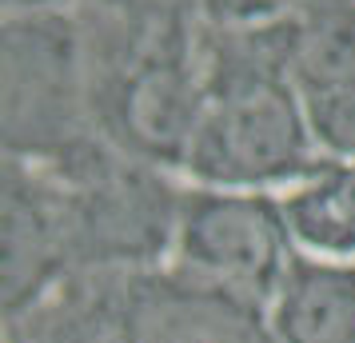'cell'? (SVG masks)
<instances>
[{"label":"cell","instance_id":"obj_8","mask_svg":"<svg viewBox=\"0 0 355 343\" xmlns=\"http://www.w3.org/2000/svg\"><path fill=\"white\" fill-rule=\"evenodd\" d=\"M279 343H355V260L300 252L268 304Z\"/></svg>","mask_w":355,"mask_h":343},{"label":"cell","instance_id":"obj_6","mask_svg":"<svg viewBox=\"0 0 355 343\" xmlns=\"http://www.w3.org/2000/svg\"><path fill=\"white\" fill-rule=\"evenodd\" d=\"M295 256L300 247L291 240L279 196L204 184L184 188L168 260L180 272L268 308Z\"/></svg>","mask_w":355,"mask_h":343},{"label":"cell","instance_id":"obj_12","mask_svg":"<svg viewBox=\"0 0 355 343\" xmlns=\"http://www.w3.org/2000/svg\"><path fill=\"white\" fill-rule=\"evenodd\" d=\"M307 0H200V20L220 28H252L300 12Z\"/></svg>","mask_w":355,"mask_h":343},{"label":"cell","instance_id":"obj_3","mask_svg":"<svg viewBox=\"0 0 355 343\" xmlns=\"http://www.w3.org/2000/svg\"><path fill=\"white\" fill-rule=\"evenodd\" d=\"M76 17L96 136L164 172H184L204 104L200 20H140L92 4H76Z\"/></svg>","mask_w":355,"mask_h":343},{"label":"cell","instance_id":"obj_13","mask_svg":"<svg viewBox=\"0 0 355 343\" xmlns=\"http://www.w3.org/2000/svg\"><path fill=\"white\" fill-rule=\"evenodd\" d=\"M80 4L140 20H200V0H80Z\"/></svg>","mask_w":355,"mask_h":343},{"label":"cell","instance_id":"obj_9","mask_svg":"<svg viewBox=\"0 0 355 343\" xmlns=\"http://www.w3.org/2000/svg\"><path fill=\"white\" fill-rule=\"evenodd\" d=\"M284 28L288 76L304 100L355 84V0H307Z\"/></svg>","mask_w":355,"mask_h":343},{"label":"cell","instance_id":"obj_2","mask_svg":"<svg viewBox=\"0 0 355 343\" xmlns=\"http://www.w3.org/2000/svg\"><path fill=\"white\" fill-rule=\"evenodd\" d=\"M4 343H279L268 308L176 263L80 272L4 319Z\"/></svg>","mask_w":355,"mask_h":343},{"label":"cell","instance_id":"obj_1","mask_svg":"<svg viewBox=\"0 0 355 343\" xmlns=\"http://www.w3.org/2000/svg\"><path fill=\"white\" fill-rule=\"evenodd\" d=\"M204 104L184 172L204 188L272 192L327 168L288 76L284 20L220 28L200 20Z\"/></svg>","mask_w":355,"mask_h":343},{"label":"cell","instance_id":"obj_5","mask_svg":"<svg viewBox=\"0 0 355 343\" xmlns=\"http://www.w3.org/2000/svg\"><path fill=\"white\" fill-rule=\"evenodd\" d=\"M4 156L49 164L84 144L92 128L88 52L76 8L4 12Z\"/></svg>","mask_w":355,"mask_h":343},{"label":"cell","instance_id":"obj_11","mask_svg":"<svg viewBox=\"0 0 355 343\" xmlns=\"http://www.w3.org/2000/svg\"><path fill=\"white\" fill-rule=\"evenodd\" d=\"M311 136L327 160L355 164V84L327 92V96L304 100Z\"/></svg>","mask_w":355,"mask_h":343},{"label":"cell","instance_id":"obj_14","mask_svg":"<svg viewBox=\"0 0 355 343\" xmlns=\"http://www.w3.org/2000/svg\"><path fill=\"white\" fill-rule=\"evenodd\" d=\"M68 4H80V0H4V12H52Z\"/></svg>","mask_w":355,"mask_h":343},{"label":"cell","instance_id":"obj_4","mask_svg":"<svg viewBox=\"0 0 355 343\" xmlns=\"http://www.w3.org/2000/svg\"><path fill=\"white\" fill-rule=\"evenodd\" d=\"M64 204L72 276L156 267L172 260L184 188L172 172L112 148L100 136L44 164Z\"/></svg>","mask_w":355,"mask_h":343},{"label":"cell","instance_id":"obj_7","mask_svg":"<svg viewBox=\"0 0 355 343\" xmlns=\"http://www.w3.org/2000/svg\"><path fill=\"white\" fill-rule=\"evenodd\" d=\"M72 276L64 204L52 172L4 156V319L40 304Z\"/></svg>","mask_w":355,"mask_h":343},{"label":"cell","instance_id":"obj_10","mask_svg":"<svg viewBox=\"0 0 355 343\" xmlns=\"http://www.w3.org/2000/svg\"><path fill=\"white\" fill-rule=\"evenodd\" d=\"M284 216L300 252L355 260V164L327 160L323 172L284 192Z\"/></svg>","mask_w":355,"mask_h":343}]
</instances>
